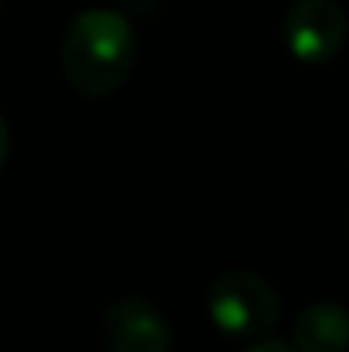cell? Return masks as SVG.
Instances as JSON below:
<instances>
[{
	"label": "cell",
	"mask_w": 349,
	"mask_h": 352,
	"mask_svg": "<svg viewBox=\"0 0 349 352\" xmlns=\"http://www.w3.org/2000/svg\"><path fill=\"white\" fill-rule=\"evenodd\" d=\"M137 62V34L130 17L110 7H89L72 17L62 38V72L69 86L89 100L116 93Z\"/></svg>",
	"instance_id": "obj_1"
},
{
	"label": "cell",
	"mask_w": 349,
	"mask_h": 352,
	"mask_svg": "<svg viewBox=\"0 0 349 352\" xmlns=\"http://www.w3.org/2000/svg\"><path fill=\"white\" fill-rule=\"evenodd\" d=\"M209 322L233 339H264L281 318L274 284L253 270H226L206 291Z\"/></svg>",
	"instance_id": "obj_2"
},
{
	"label": "cell",
	"mask_w": 349,
	"mask_h": 352,
	"mask_svg": "<svg viewBox=\"0 0 349 352\" xmlns=\"http://www.w3.org/2000/svg\"><path fill=\"white\" fill-rule=\"evenodd\" d=\"M288 52L305 65H326L346 45V10L336 0H295L281 21Z\"/></svg>",
	"instance_id": "obj_3"
},
{
	"label": "cell",
	"mask_w": 349,
	"mask_h": 352,
	"mask_svg": "<svg viewBox=\"0 0 349 352\" xmlns=\"http://www.w3.org/2000/svg\"><path fill=\"white\" fill-rule=\"evenodd\" d=\"M107 352H171V325L144 298H120L100 318Z\"/></svg>",
	"instance_id": "obj_4"
},
{
	"label": "cell",
	"mask_w": 349,
	"mask_h": 352,
	"mask_svg": "<svg viewBox=\"0 0 349 352\" xmlns=\"http://www.w3.org/2000/svg\"><path fill=\"white\" fill-rule=\"evenodd\" d=\"M298 352H346L349 349V311L336 301H315L295 318Z\"/></svg>",
	"instance_id": "obj_5"
},
{
	"label": "cell",
	"mask_w": 349,
	"mask_h": 352,
	"mask_svg": "<svg viewBox=\"0 0 349 352\" xmlns=\"http://www.w3.org/2000/svg\"><path fill=\"white\" fill-rule=\"evenodd\" d=\"M240 352H298L295 346H288V342H281V339H257L253 346H246V349Z\"/></svg>",
	"instance_id": "obj_6"
},
{
	"label": "cell",
	"mask_w": 349,
	"mask_h": 352,
	"mask_svg": "<svg viewBox=\"0 0 349 352\" xmlns=\"http://www.w3.org/2000/svg\"><path fill=\"white\" fill-rule=\"evenodd\" d=\"M120 3H123L127 14H137V17H147L161 7V0H120Z\"/></svg>",
	"instance_id": "obj_7"
},
{
	"label": "cell",
	"mask_w": 349,
	"mask_h": 352,
	"mask_svg": "<svg viewBox=\"0 0 349 352\" xmlns=\"http://www.w3.org/2000/svg\"><path fill=\"white\" fill-rule=\"evenodd\" d=\"M0 164H7V120H0Z\"/></svg>",
	"instance_id": "obj_8"
}]
</instances>
